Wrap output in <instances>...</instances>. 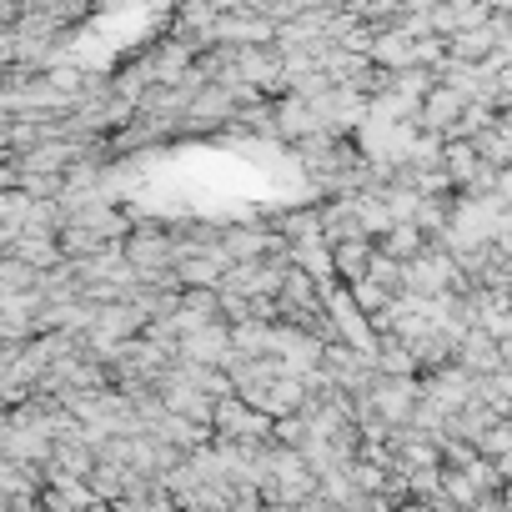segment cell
<instances>
[{"instance_id": "obj_1", "label": "cell", "mask_w": 512, "mask_h": 512, "mask_svg": "<svg viewBox=\"0 0 512 512\" xmlns=\"http://www.w3.org/2000/svg\"><path fill=\"white\" fill-rule=\"evenodd\" d=\"M367 402H372L377 422H387V427H407V422L417 417L422 387H417L412 377H377V387H372Z\"/></svg>"}, {"instance_id": "obj_2", "label": "cell", "mask_w": 512, "mask_h": 512, "mask_svg": "<svg viewBox=\"0 0 512 512\" xmlns=\"http://www.w3.org/2000/svg\"><path fill=\"white\" fill-rule=\"evenodd\" d=\"M462 116H467V101H462L452 86H432V91H427V101H422L417 126H422V131H432V136H442V131H457V126H462Z\"/></svg>"}, {"instance_id": "obj_3", "label": "cell", "mask_w": 512, "mask_h": 512, "mask_svg": "<svg viewBox=\"0 0 512 512\" xmlns=\"http://www.w3.org/2000/svg\"><path fill=\"white\" fill-rule=\"evenodd\" d=\"M372 256H377V241L357 236V241H332V272L352 287V282H367L372 272Z\"/></svg>"}, {"instance_id": "obj_4", "label": "cell", "mask_w": 512, "mask_h": 512, "mask_svg": "<svg viewBox=\"0 0 512 512\" xmlns=\"http://www.w3.org/2000/svg\"><path fill=\"white\" fill-rule=\"evenodd\" d=\"M166 412L181 417V422H191V427H211V422H216L211 397H206V392H191V387H171V392H166Z\"/></svg>"}, {"instance_id": "obj_5", "label": "cell", "mask_w": 512, "mask_h": 512, "mask_svg": "<svg viewBox=\"0 0 512 512\" xmlns=\"http://www.w3.org/2000/svg\"><path fill=\"white\" fill-rule=\"evenodd\" d=\"M171 241L166 236H156V231H146V236H131L126 241V262L131 267H141V272H161V267H171Z\"/></svg>"}, {"instance_id": "obj_6", "label": "cell", "mask_w": 512, "mask_h": 512, "mask_svg": "<svg viewBox=\"0 0 512 512\" xmlns=\"http://www.w3.org/2000/svg\"><path fill=\"white\" fill-rule=\"evenodd\" d=\"M226 347H231V337H226L216 322H206V327H196V332L181 342V357H186V362H216V357H231Z\"/></svg>"}, {"instance_id": "obj_7", "label": "cell", "mask_w": 512, "mask_h": 512, "mask_svg": "<svg viewBox=\"0 0 512 512\" xmlns=\"http://www.w3.org/2000/svg\"><path fill=\"white\" fill-rule=\"evenodd\" d=\"M382 256H392L397 267H407V262H417V256L427 251V236L417 231V226H392L387 236H382V246H377Z\"/></svg>"}, {"instance_id": "obj_8", "label": "cell", "mask_w": 512, "mask_h": 512, "mask_svg": "<svg viewBox=\"0 0 512 512\" xmlns=\"http://www.w3.org/2000/svg\"><path fill=\"white\" fill-rule=\"evenodd\" d=\"M176 277H181L186 287H221V277H226V251L191 256V262H181V267H176Z\"/></svg>"}, {"instance_id": "obj_9", "label": "cell", "mask_w": 512, "mask_h": 512, "mask_svg": "<svg viewBox=\"0 0 512 512\" xmlns=\"http://www.w3.org/2000/svg\"><path fill=\"white\" fill-rule=\"evenodd\" d=\"M472 452L482 457V462H497V457H507L512 452V417H492L477 437H472Z\"/></svg>"}, {"instance_id": "obj_10", "label": "cell", "mask_w": 512, "mask_h": 512, "mask_svg": "<svg viewBox=\"0 0 512 512\" xmlns=\"http://www.w3.org/2000/svg\"><path fill=\"white\" fill-rule=\"evenodd\" d=\"M16 256H21L26 267H46V262H56V241L41 236V231H26V236L16 241Z\"/></svg>"}, {"instance_id": "obj_11", "label": "cell", "mask_w": 512, "mask_h": 512, "mask_svg": "<svg viewBox=\"0 0 512 512\" xmlns=\"http://www.w3.org/2000/svg\"><path fill=\"white\" fill-rule=\"evenodd\" d=\"M31 216H36V206H31V196H26V191L0 196V221H6V226H31Z\"/></svg>"}, {"instance_id": "obj_12", "label": "cell", "mask_w": 512, "mask_h": 512, "mask_svg": "<svg viewBox=\"0 0 512 512\" xmlns=\"http://www.w3.org/2000/svg\"><path fill=\"white\" fill-rule=\"evenodd\" d=\"M231 251H236V256H262L267 241H262V236H251V231H236V236H231Z\"/></svg>"}, {"instance_id": "obj_13", "label": "cell", "mask_w": 512, "mask_h": 512, "mask_svg": "<svg viewBox=\"0 0 512 512\" xmlns=\"http://www.w3.org/2000/svg\"><path fill=\"white\" fill-rule=\"evenodd\" d=\"M502 96H512V66L497 71V101H502Z\"/></svg>"}]
</instances>
